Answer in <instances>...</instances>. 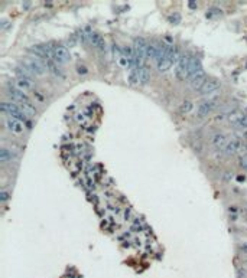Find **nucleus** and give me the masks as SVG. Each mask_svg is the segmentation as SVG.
Returning a JSON list of instances; mask_svg holds the SVG:
<instances>
[{
    "mask_svg": "<svg viewBox=\"0 0 247 278\" xmlns=\"http://www.w3.org/2000/svg\"><path fill=\"white\" fill-rule=\"evenodd\" d=\"M22 65H25L34 75H44L46 72L45 62L41 61V59H38V58H28V59H23Z\"/></svg>",
    "mask_w": 247,
    "mask_h": 278,
    "instance_id": "nucleus-1",
    "label": "nucleus"
},
{
    "mask_svg": "<svg viewBox=\"0 0 247 278\" xmlns=\"http://www.w3.org/2000/svg\"><path fill=\"white\" fill-rule=\"evenodd\" d=\"M191 58L192 56H189V55H182L181 59L178 61L176 68H175V77L179 79V81L188 79V67H189Z\"/></svg>",
    "mask_w": 247,
    "mask_h": 278,
    "instance_id": "nucleus-2",
    "label": "nucleus"
},
{
    "mask_svg": "<svg viewBox=\"0 0 247 278\" xmlns=\"http://www.w3.org/2000/svg\"><path fill=\"white\" fill-rule=\"evenodd\" d=\"M218 104H220V98H218V97H214V98H210V100L204 101V102H201V104L197 107V115H198L200 118L207 117L214 108H217Z\"/></svg>",
    "mask_w": 247,
    "mask_h": 278,
    "instance_id": "nucleus-3",
    "label": "nucleus"
},
{
    "mask_svg": "<svg viewBox=\"0 0 247 278\" xmlns=\"http://www.w3.org/2000/svg\"><path fill=\"white\" fill-rule=\"evenodd\" d=\"M52 59H54V62L58 64V65L67 64L68 61L71 59V54H69L67 46H64V45L55 46V49H54V52H52Z\"/></svg>",
    "mask_w": 247,
    "mask_h": 278,
    "instance_id": "nucleus-4",
    "label": "nucleus"
},
{
    "mask_svg": "<svg viewBox=\"0 0 247 278\" xmlns=\"http://www.w3.org/2000/svg\"><path fill=\"white\" fill-rule=\"evenodd\" d=\"M7 92H9V95L12 97V100L19 101L20 104H26V102H29L28 97H26V94H25L23 91H20L19 88H16L15 85H12V84L7 85Z\"/></svg>",
    "mask_w": 247,
    "mask_h": 278,
    "instance_id": "nucleus-5",
    "label": "nucleus"
},
{
    "mask_svg": "<svg viewBox=\"0 0 247 278\" xmlns=\"http://www.w3.org/2000/svg\"><path fill=\"white\" fill-rule=\"evenodd\" d=\"M208 81V78H207V74L204 72V71H201V72H198L194 78L189 79V82H191V87L192 89H197V91H200V89L204 87V84Z\"/></svg>",
    "mask_w": 247,
    "mask_h": 278,
    "instance_id": "nucleus-6",
    "label": "nucleus"
},
{
    "mask_svg": "<svg viewBox=\"0 0 247 278\" xmlns=\"http://www.w3.org/2000/svg\"><path fill=\"white\" fill-rule=\"evenodd\" d=\"M204 71L202 69V64L198 58H191V62H189V67H188V79L194 78L198 72Z\"/></svg>",
    "mask_w": 247,
    "mask_h": 278,
    "instance_id": "nucleus-7",
    "label": "nucleus"
},
{
    "mask_svg": "<svg viewBox=\"0 0 247 278\" xmlns=\"http://www.w3.org/2000/svg\"><path fill=\"white\" fill-rule=\"evenodd\" d=\"M228 141H230V140L225 137L224 134H221V133L214 134L213 138H211V143H213L214 147H215V148H220V150H223V151H224V148L227 147Z\"/></svg>",
    "mask_w": 247,
    "mask_h": 278,
    "instance_id": "nucleus-8",
    "label": "nucleus"
},
{
    "mask_svg": "<svg viewBox=\"0 0 247 278\" xmlns=\"http://www.w3.org/2000/svg\"><path fill=\"white\" fill-rule=\"evenodd\" d=\"M172 64H173V62H172V59H170V56H169L168 46H166V51H165L163 58H162L160 61H157V71H159V72H166V71L170 69Z\"/></svg>",
    "mask_w": 247,
    "mask_h": 278,
    "instance_id": "nucleus-9",
    "label": "nucleus"
},
{
    "mask_svg": "<svg viewBox=\"0 0 247 278\" xmlns=\"http://www.w3.org/2000/svg\"><path fill=\"white\" fill-rule=\"evenodd\" d=\"M220 88V82L217 81V79H208L205 84H204V87H202L201 89H200V94H202V95H207V94H213L214 91H217V89Z\"/></svg>",
    "mask_w": 247,
    "mask_h": 278,
    "instance_id": "nucleus-10",
    "label": "nucleus"
},
{
    "mask_svg": "<svg viewBox=\"0 0 247 278\" xmlns=\"http://www.w3.org/2000/svg\"><path fill=\"white\" fill-rule=\"evenodd\" d=\"M6 127H7V130L13 134H22L23 133V124L20 121H17V120H15V118H12V117H9V118L6 120Z\"/></svg>",
    "mask_w": 247,
    "mask_h": 278,
    "instance_id": "nucleus-11",
    "label": "nucleus"
},
{
    "mask_svg": "<svg viewBox=\"0 0 247 278\" xmlns=\"http://www.w3.org/2000/svg\"><path fill=\"white\" fill-rule=\"evenodd\" d=\"M88 39H90V43L93 45V46H94L95 49H98V51H104V49H106V43H104V39H103V36H101L100 33H97V32H93Z\"/></svg>",
    "mask_w": 247,
    "mask_h": 278,
    "instance_id": "nucleus-12",
    "label": "nucleus"
},
{
    "mask_svg": "<svg viewBox=\"0 0 247 278\" xmlns=\"http://www.w3.org/2000/svg\"><path fill=\"white\" fill-rule=\"evenodd\" d=\"M34 81L29 78H16L15 81V87L19 88L20 91H28V89H32L34 88Z\"/></svg>",
    "mask_w": 247,
    "mask_h": 278,
    "instance_id": "nucleus-13",
    "label": "nucleus"
},
{
    "mask_svg": "<svg viewBox=\"0 0 247 278\" xmlns=\"http://www.w3.org/2000/svg\"><path fill=\"white\" fill-rule=\"evenodd\" d=\"M244 115H246V114H243L241 111H238V110H234V111L228 112L225 118L228 120V122H230V124H233V125L236 127L237 124H238V122H240L241 120H243V118H244Z\"/></svg>",
    "mask_w": 247,
    "mask_h": 278,
    "instance_id": "nucleus-14",
    "label": "nucleus"
},
{
    "mask_svg": "<svg viewBox=\"0 0 247 278\" xmlns=\"http://www.w3.org/2000/svg\"><path fill=\"white\" fill-rule=\"evenodd\" d=\"M0 108H1V111L7 112L9 115H12L13 112L20 111V105H16V104H13V102H6V101H3V102L0 104Z\"/></svg>",
    "mask_w": 247,
    "mask_h": 278,
    "instance_id": "nucleus-15",
    "label": "nucleus"
},
{
    "mask_svg": "<svg viewBox=\"0 0 247 278\" xmlns=\"http://www.w3.org/2000/svg\"><path fill=\"white\" fill-rule=\"evenodd\" d=\"M45 65H46V69H48V71H51V72H52L55 77H59V78H64V77H65V75L62 74V71L58 68V64H55V62H54V59L46 61Z\"/></svg>",
    "mask_w": 247,
    "mask_h": 278,
    "instance_id": "nucleus-16",
    "label": "nucleus"
},
{
    "mask_svg": "<svg viewBox=\"0 0 247 278\" xmlns=\"http://www.w3.org/2000/svg\"><path fill=\"white\" fill-rule=\"evenodd\" d=\"M15 74L17 75V78H29L31 79V77H34V74L25 67V65H22V64L15 68Z\"/></svg>",
    "mask_w": 247,
    "mask_h": 278,
    "instance_id": "nucleus-17",
    "label": "nucleus"
},
{
    "mask_svg": "<svg viewBox=\"0 0 247 278\" xmlns=\"http://www.w3.org/2000/svg\"><path fill=\"white\" fill-rule=\"evenodd\" d=\"M150 81V72L146 67L139 68V84L140 85H146L147 82Z\"/></svg>",
    "mask_w": 247,
    "mask_h": 278,
    "instance_id": "nucleus-18",
    "label": "nucleus"
},
{
    "mask_svg": "<svg viewBox=\"0 0 247 278\" xmlns=\"http://www.w3.org/2000/svg\"><path fill=\"white\" fill-rule=\"evenodd\" d=\"M159 52H160V48H159L156 43H149L147 45V52H146L147 58H152V59H156L157 61Z\"/></svg>",
    "mask_w": 247,
    "mask_h": 278,
    "instance_id": "nucleus-19",
    "label": "nucleus"
},
{
    "mask_svg": "<svg viewBox=\"0 0 247 278\" xmlns=\"http://www.w3.org/2000/svg\"><path fill=\"white\" fill-rule=\"evenodd\" d=\"M16 157V154L12 151V150H7V148H0V161L1 163H6V161H9V160H12V159H15Z\"/></svg>",
    "mask_w": 247,
    "mask_h": 278,
    "instance_id": "nucleus-20",
    "label": "nucleus"
},
{
    "mask_svg": "<svg viewBox=\"0 0 247 278\" xmlns=\"http://www.w3.org/2000/svg\"><path fill=\"white\" fill-rule=\"evenodd\" d=\"M127 81L130 85H139V68H133L127 77Z\"/></svg>",
    "mask_w": 247,
    "mask_h": 278,
    "instance_id": "nucleus-21",
    "label": "nucleus"
},
{
    "mask_svg": "<svg viewBox=\"0 0 247 278\" xmlns=\"http://www.w3.org/2000/svg\"><path fill=\"white\" fill-rule=\"evenodd\" d=\"M20 110H22V112L26 115V117H34L35 114H36L35 107L34 105H31L29 102H26V104H20Z\"/></svg>",
    "mask_w": 247,
    "mask_h": 278,
    "instance_id": "nucleus-22",
    "label": "nucleus"
},
{
    "mask_svg": "<svg viewBox=\"0 0 247 278\" xmlns=\"http://www.w3.org/2000/svg\"><path fill=\"white\" fill-rule=\"evenodd\" d=\"M205 16H207V19H215V17L223 16V12L220 10V9H217V7H211V9L207 10Z\"/></svg>",
    "mask_w": 247,
    "mask_h": 278,
    "instance_id": "nucleus-23",
    "label": "nucleus"
},
{
    "mask_svg": "<svg viewBox=\"0 0 247 278\" xmlns=\"http://www.w3.org/2000/svg\"><path fill=\"white\" fill-rule=\"evenodd\" d=\"M192 108H194V105H192L191 101H185V102L181 105V111L182 112H189Z\"/></svg>",
    "mask_w": 247,
    "mask_h": 278,
    "instance_id": "nucleus-24",
    "label": "nucleus"
},
{
    "mask_svg": "<svg viewBox=\"0 0 247 278\" xmlns=\"http://www.w3.org/2000/svg\"><path fill=\"white\" fill-rule=\"evenodd\" d=\"M168 20L172 23V25H178V23L181 22V16L178 14V13H173V14H170V16H169Z\"/></svg>",
    "mask_w": 247,
    "mask_h": 278,
    "instance_id": "nucleus-25",
    "label": "nucleus"
},
{
    "mask_svg": "<svg viewBox=\"0 0 247 278\" xmlns=\"http://www.w3.org/2000/svg\"><path fill=\"white\" fill-rule=\"evenodd\" d=\"M236 127H237V128H243V130H247V115H244V118H243L241 121L238 122Z\"/></svg>",
    "mask_w": 247,
    "mask_h": 278,
    "instance_id": "nucleus-26",
    "label": "nucleus"
},
{
    "mask_svg": "<svg viewBox=\"0 0 247 278\" xmlns=\"http://www.w3.org/2000/svg\"><path fill=\"white\" fill-rule=\"evenodd\" d=\"M7 199H9V193L4 189H1L0 190V200H1V202H6Z\"/></svg>",
    "mask_w": 247,
    "mask_h": 278,
    "instance_id": "nucleus-27",
    "label": "nucleus"
},
{
    "mask_svg": "<svg viewBox=\"0 0 247 278\" xmlns=\"http://www.w3.org/2000/svg\"><path fill=\"white\" fill-rule=\"evenodd\" d=\"M240 166L247 169V156H241L240 157Z\"/></svg>",
    "mask_w": 247,
    "mask_h": 278,
    "instance_id": "nucleus-28",
    "label": "nucleus"
},
{
    "mask_svg": "<svg viewBox=\"0 0 247 278\" xmlns=\"http://www.w3.org/2000/svg\"><path fill=\"white\" fill-rule=\"evenodd\" d=\"M9 26H10V23L7 22V20H1V29H9Z\"/></svg>",
    "mask_w": 247,
    "mask_h": 278,
    "instance_id": "nucleus-29",
    "label": "nucleus"
},
{
    "mask_svg": "<svg viewBox=\"0 0 247 278\" xmlns=\"http://www.w3.org/2000/svg\"><path fill=\"white\" fill-rule=\"evenodd\" d=\"M35 97H36V100L41 101V102H44V101H45L44 95H42V94H39V92H35Z\"/></svg>",
    "mask_w": 247,
    "mask_h": 278,
    "instance_id": "nucleus-30",
    "label": "nucleus"
},
{
    "mask_svg": "<svg viewBox=\"0 0 247 278\" xmlns=\"http://www.w3.org/2000/svg\"><path fill=\"white\" fill-rule=\"evenodd\" d=\"M75 43H77V41H75V38H74V36H71V38L68 39V45H69V46H74V45H75Z\"/></svg>",
    "mask_w": 247,
    "mask_h": 278,
    "instance_id": "nucleus-31",
    "label": "nucleus"
},
{
    "mask_svg": "<svg viewBox=\"0 0 247 278\" xmlns=\"http://www.w3.org/2000/svg\"><path fill=\"white\" fill-rule=\"evenodd\" d=\"M197 6H198L197 1H192V0L191 1H188V7H189V9H197Z\"/></svg>",
    "mask_w": 247,
    "mask_h": 278,
    "instance_id": "nucleus-32",
    "label": "nucleus"
},
{
    "mask_svg": "<svg viewBox=\"0 0 247 278\" xmlns=\"http://www.w3.org/2000/svg\"><path fill=\"white\" fill-rule=\"evenodd\" d=\"M77 71H78L81 75H85V74H87V69H85L84 67H78V68H77Z\"/></svg>",
    "mask_w": 247,
    "mask_h": 278,
    "instance_id": "nucleus-33",
    "label": "nucleus"
},
{
    "mask_svg": "<svg viewBox=\"0 0 247 278\" xmlns=\"http://www.w3.org/2000/svg\"><path fill=\"white\" fill-rule=\"evenodd\" d=\"M31 4H32L31 1H23V3H22V7H23V9H29V7H31Z\"/></svg>",
    "mask_w": 247,
    "mask_h": 278,
    "instance_id": "nucleus-34",
    "label": "nucleus"
},
{
    "mask_svg": "<svg viewBox=\"0 0 247 278\" xmlns=\"http://www.w3.org/2000/svg\"><path fill=\"white\" fill-rule=\"evenodd\" d=\"M52 6H54L52 1H45V7H52Z\"/></svg>",
    "mask_w": 247,
    "mask_h": 278,
    "instance_id": "nucleus-35",
    "label": "nucleus"
},
{
    "mask_svg": "<svg viewBox=\"0 0 247 278\" xmlns=\"http://www.w3.org/2000/svg\"><path fill=\"white\" fill-rule=\"evenodd\" d=\"M241 251H243V252H247V244H244L241 246Z\"/></svg>",
    "mask_w": 247,
    "mask_h": 278,
    "instance_id": "nucleus-36",
    "label": "nucleus"
},
{
    "mask_svg": "<svg viewBox=\"0 0 247 278\" xmlns=\"http://www.w3.org/2000/svg\"><path fill=\"white\" fill-rule=\"evenodd\" d=\"M237 180L238 182H244V176H237Z\"/></svg>",
    "mask_w": 247,
    "mask_h": 278,
    "instance_id": "nucleus-37",
    "label": "nucleus"
},
{
    "mask_svg": "<svg viewBox=\"0 0 247 278\" xmlns=\"http://www.w3.org/2000/svg\"><path fill=\"white\" fill-rule=\"evenodd\" d=\"M77 118H78V121H84V115H81V114H79Z\"/></svg>",
    "mask_w": 247,
    "mask_h": 278,
    "instance_id": "nucleus-38",
    "label": "nucleus"
},
{
    "mask_svg": "<svg viewBox=\"0 0 247 278\" xmlns=\"http://www.w3.org/2000/svg\"><path fill=\"white\" fill-rule=\"evenodd\" d=\"M243 137H244V138H247V130H244V131H243Z\"/></svg>",
    "mask_w": 247,
    "mask_h": 278,
    "instance_id": "nucleus-39",
    "label": "nucleus"
},
{
    "mask_svg": "<svg viewBox=\"0 0 247 278\" xmlns=\"http://www.w3.org/2000/svg\"><path fill=\"white\" fill-rule=\"evenodd\" d=\"M246 150H247V143H246Z\"/></svg>",
    "mask_w": 247,
    "mask_h": 278,
    "instance_id": "nucleus-40",
    "label": "nucleus"
}]
</instances>
